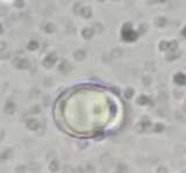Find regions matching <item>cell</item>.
<instances>
[{
  "label": "cell",
  "mask_w": 186,
  "mask_h": 173,
  "mask_svg": "<svg viewBox=\"0 0 186 173\" xmlns=\"http://www.w3.org/2000/svg\"><path fill=\"white\" fill-rule=\"evenodd\" d=\"M158 173H166V168L163 167V166H162V167H159L158 168Z\"/></svg>",
  "instance_id": "cell-1"
}]
</instances>
